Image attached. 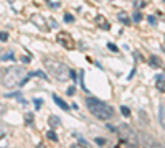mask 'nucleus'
<instances>
[{
	"label": "nucleus",
	"instance_id": "16",
	"mask_svg": "<svg viewBox=\"0 0 165 148\" xmlns=\"http://www.w3.org/2000/svg\"><path fill=\"white\" fill-rule=\"evenodd\" d=\"M120 112H122V115H126V117H129V115H131V110H129V107H126V105L120 107Z\"/></svg>",
	"mask_w": 165,
	"mask_h": 148
},
{
	"label": "nucleus",
	"instance_id": "4",
	"mask_svg": "<svg viewBox=\"0 0 165 148\" xmlns=\"http://www.w3.org/2000/svg\"><path fill=\"white\" fill-rule=\"evenodd\" d=\"M116 132L119 133V138L124 140L126 143H131V145H137L139 143V138L137 135H135V132L131 129V125H127V123H120V125L116 129Z\"/></svg>",
	"mask_w": 165,
	"mask_h": 148
},
{
	"label": "nucleus",
	"instance_id": "15",
	"mask_svg": "<svg viewBox=\"0 0 165 148\" xmlns=\"http://www.w3.org/2000/svg\"><path fill=\"white\" fill-rule=\"evenodd\" d=\"M30 77H33V76H38V77H43V79H46V74L45 73H41V71H37V73H31V74H28Z\"/></svg>",
	"mask_w": 165,
	"mask_h": 148
},
{
	"label": "nucleus",
	"instance_id": "6",
	"mask_svg": "<svg viewBox=\"0 0 165 148\" xmlns=\"http://www.w3.org/2000/svg\"><path fill=\"white\" fill-rule=\"evenodd\" d=\"M58 41L61 43V45L66 48V50H73V46H74L73 40H71V36H70L68 33H59V35H58Z\"/></svg>",
	"mask_w": 165,
	"mask_h": 148
},
{
	"label": "nucleus",
	"instance_id": "26",
	"mask_svg": "<svg viewBox=\"0 0 165 148\" xmlns=\"http://www.w3.org/2000/svg\"><path fill=\"white\" fill-rule=\"evenodd\" d=\"M79 145H83V146H89V143L86 142V140H83V138H79Z\"/></svg>",
	"mask_w": 165,
	"mask_h": 148
},
{
	"label": "nucleus",
	"instance_id": "14",
	"mask_svg": "<svg viewBox=\"0 0 165 148\" xmlns=\"http://www.w3.org/2000/svg\"><path fill=\"white\" fill-rule=\"evenodd\" d=\"M46 135H48V138L51 140V142H58V137H56V133L53 130H50V132H46Z\"/></svg>",
	"mask_w": 165,
	"mask_h": 148
},
{
	"label": "nucleus",
	"instance_id": "9",
	"mask_svg": "<svg viewBox=\"0 0 165 148\" xmlns=\"http://www.w3.org/2000/svg\"><path fill=\"white\" fill-rule=\"evenodd\" d=\"M117 20L120 23H124V25H129L131 23V20H129V17H127V13H124V12H120V13L117 15Z\"/></svg>",
	"mask_w": 165,
	"mask_h": 148
},
{
	"label": "nucleus",
	"instance_id": "21",
	"mask_svg": "<svg viewBox=\"0 0 165 148\" xmlns=\"http://www.w3.org/2000/svg\"><path fill=\"white\" fill-rule=\"evenodd\" d=\"M7 97H22V94L20 92H12V94H5Z\"/></svg>",
	"mask_w": 165,
	"mask_h": 148
},
{
	"label": "nucleus",
	"instance_id": "11",
	"mask_svg": "<svg viewBox=\"0 0 165 148\" xmlns=\"http://www.w3.org/2000/svg\"><path fill=\"white\" fill-rule=\"evenodd\" d=\"M98 23L102 26V30H109V23H107L106 20H104V17H101V15L98 17Z\"/></svg>",
	"mask_w": 165,
	"mask_h": 148
},
{
	"label": "nucleus",
	"instance_id": "30",
	"mask_svg": "<svg viewBox=\"0 0 165 148\" xmlns=\"http://www.w3.org/2000/svg\"><path fill=\"white\" fill-rule=\"evenodd\" d=\"M9 2H10V3H13V0H9Z\"/></svg>",
	"mask_w": 165,
	"mask_h": 148
},
{
	"label": "nucleus",
	"instance_id": "17",
	"mask_svg": "<svg viewBox=\"0 0 165 148\" xmlns=\"http://www.w3.org/2000/svg\"><path fill=\"white\" fill-rule=\"evenodd\" d=\"M134 22H142V13H140V12H135L134 13Z\"/></svg>",
	"mask_w": 165,
	"mask_h": 148
},
{
	"label": "nucleus",
	"instance_id": "19",
	"mask_svg": "<svg viewBox=\"0 0 165 148\" xmlns=\"http://www.w3.org/2000/svg\"><path fill=\"white\" fill-rule=\"evenodd\" d=\"M94 142H96V145H106V140H104V138H99V137L96 138Z\"/></svg>",
	"mask_w": 165,
	"mask_h": 148
},
{
	"label": "nucleus",
	"instance_id": "23",
	"mask_svg": "<svg viewBox=\"0 0 165 148\" xmlns=\"http://www.w3.org/2000/svg\"><path fill=\"white\" fill-rule=\"evenodd\" d=\"M74 92H76V89H74V87H68V95H71V97H73Z\"/></svg>",
	"mask_w": 165,
	"mask_h": 148
},
{
	"label": "nucleus",
	"instance_id": "18",
	"mask_svg": "<svg viewBox=\"0 0 165 148\" xmlns=\"http://www.w3.org/2000/svg\"><path fill=\"white\" fill-rule=\"evenodd\" d=\"M25 122L30 125V123L33 122V115H31V114H27V115H25Z\"/></svg>",
	"mask_w": 165,
	"mask_h": 148
},
{
	"label": "nucleus",
	"instance_id": "3",
	"mask_svg": "<svg viewBox=\"0 0 165 148\" xmlns=\"http://www.w3.org/2000/svg\"><path fill=\"white\" fill-rule=\"evenodd\" d=\"M23 76H25L23 67H17V66L9 67L7 73H3V76H2V86L7 87V89H12V87L22 84V81L25 79Z\"/></svg>",
	"mask_w": 165,
	"mask_h": 148
},
{
	"label": "nucleus",
	"instance_id": "7",
	"mask_svg": "<svg viewBox=\"0 0 165 148\" xmlns=\"http://www.w3.org/2000/svg\"><path fill=\"white\" fill-rule=\"evenodd\" d=\"M53 101H55L56 104H58V105L61 107L63 110H70V105H68V104L64 102L63 99H59V97H58V95H56V94H53Z\"/></svg>",
	"mask_w": 165,
	"mask_h": 148
},
{
	"label": "nucleus",
	"instance_id": "31",
	"mask_svg": "<svg viewBox=\"0 0 165 148\" xmlns=\"http://www.w3.org/2000/svg\"><path fill=\"white\" fill-rule=\"evenodd\" d=\"M163 2H165V0H163Z\"/></svg>",
	"mask_w": 165,
	"mask_h": 148
},
{
	"label": "nucleus",
	"instance_id": "27",
	"mask_svg": "<svg viewBox=\"0 0 165 148\" xmlns=\"http://www.w3.org/2000/svg\"><path fill=\"white\" fill-rule=\"evenodd\" d=\"M107 48H109V50H112V51H117V46L112 45V43H109V45H107Z\"/></svg>",
	"mask_w": 165,
	"mask_h": 148
},
{
	"label": "nucleus",
	"instance_id": "13",
	"mask_svg": "<svg viewBox=\"0 0 165 148\" xmlns=\"http://www.w3.org/2000/svg\"><path fill=\"white\" fill-rule=\"evenodd\" d=\"M7 59H15V56H13V53L12 51H9V53H2V61H7Z\"/></svg>",
	"mask_w": 165,
	"mask_h": 148
},
{
	"label": "nucleus",
	"instance_id": "2",
	"mask_svg": "<svg viewBox=\"0 0 165 148\" xmlns=\"http://www.w3.org/2000/svg\"><path fill=\"white\" fill-rule=\"evenodd\" d=\"M45 67L56 81H68V79L73 76V71L70 69L64 63L55 61V59H45Z\"/></svg>",
	"mask_w": 165,
	"mask_h": 148
},
{
	"label": "nucleus",
	"instance_id": "24",
	"mask_svg": "<svg viewBox=\"0 0 165 148\" xmlns=\"http://www.w3.org/2000/svg\"><path fill=\"white\" fill-rule=\"evenodd\" d=\"M149 23H150V25H157V20H155V17H149Z\"/></svg>",
	"mask_w": 165,
	"mask_h": 148
},
{
	"label": "nucleus",
	"instance_id": "28",
	"mask_svg": "<svg viewBox=\"0 0 165 148\" xmlns=\"http://www.w3.org/2000/svg\"><path fill=\"white\" fill-rule=\"evenodd\" d=\"M35 105H37V109H40V105H41V99H35Z\"/></svg>",
	"mask_w": 165,
	"mask_h": 148
},
{
	"label": "nucleus",
	"instance_id": "10",
	"mask_svg": "<svg viewBox=\"0 0 165 148\" xmlns=\"http://www.w3.org/2000/svg\"><path fill=\"white\" fill-rule=\"evenodd\" d=\"M48 122H50V125L53 127V129H55V127H59V123H61V122H59V119L56 117V115H51V117H50V120H48Z\"/></svg>",
	"mask_w": 165,
	"mask_h": 148
},
{
	"label": "nucleus",
	"instance_id": "29",
	"mask_svg": "<svg viewBox=\"0 0 165 148\" xmlns=\"http://www.w3.org/2000/svg\"><path fill=\"white\" fill-rule=\"evenodd\" d=\"M50 25L53 26V28H58V23H56L55 20H50Z\"/></svg>",
	"mask_w": 165,
	"mask_h": 148
},
{
	"label": "nucleus",
	"instance_id": "25",
	"mask_svg": "<svg viewBox=\"0 0 165 148\" xmlns=\"http://www.w3.org/2000/svg\"><path fill=\"white\" fill-rule=\"evenodd\" d=\"M160 120H162V127L165 129V112H162V114H160Z\"/></svg>",
	"mask_w": 165,
	"mask_h": 148
},
{
	"label": "nucleus",
	"instance_id": "12",
	"mask_svg": "<svg viewBox=\"0 0 165 148\" xmlns=\"http://www.w3.org/2000/svg\"><path fill=\"white\" fill-rule=\"evenodd\" d=\"M150 64H152V67H162V63H160V59L157 56H152L150 58Z\"/></svg>",
	"mask_w": 165,
	"mask_h": 148
},
{
	"label": "nucleus",
	"instance_id": "8",
	"mask_svg": "<svg viewBox=\"0 0 165 148\" xmlns=\"http://www.w3.org/2000/svg\"><path fill=\"white\" fill-rule=\"evenodd\" d=\"M157 89L165 92V77L163 76H157Z\"/></svg>",
	"mask_w": 165,
	"mask_h": 148
},
{
	"label": "nucleus",
	"instance_id": "22",
	"mask_svg": "<svg viewBox=\"0 0 165 148\" xmlns=\"http://www.w3.org/2000/svg\"><path fill=\"white\" fill-rule=\"evenodd\" d=\"M0 38H2V41H7V40H9V35H7L5 31H2V33H0Z\"/></svg>",
	"mask_w": 165,
	"mask_h": 148
},
{
	"label": "nucleus",
	"instance_id": "20",
	"mask_svg": "<svg viewBox=\"0 0 165 148\" xmlns=\"http://www.w3.org/2000/svg\"><path fill=\"white\" fill-rule=\"evenodd\" d=\"M73 17H71V15L70 13H66V15H64V22H66V23H71V22H73Z\"/></svg>",
	"mask_w": 165,
	"mask_h": 148
},
{
	"label": "nucleus",
	"instance_id": "5",
	"mask_svg": "<svg viewBox=\"0 0 165 148\" xmlns=\"http://www.w3.org/2000/svg\"><path fill=\"white\" fill-rule=\"evenodd\" d=\"M30 20H31V23H33V25H37V28H40L41 31H46L48 30V23H46V20L43 18V15L33 13L30 17Z\"/></svg>",
	"mask_w": 165,
	"mask_h": 148
},
{
	"label": "nucleus",
	"instance_id": "1",
	"mask_svg": "<svg viewBox=\"0 0 165 148\" xmlns=\"http://www.w3.org/2000/svg\"><path fill=\"white\" fill-rule=\"evenodd\" d=\"M86 107L96 119L109 120L111 117H114V109L111 105H107L106 102L99 101V99H92V97L86 99Z\"/></svg>",
	"mask_w": 165,
	"mask_h": 148
}]
</instances>
